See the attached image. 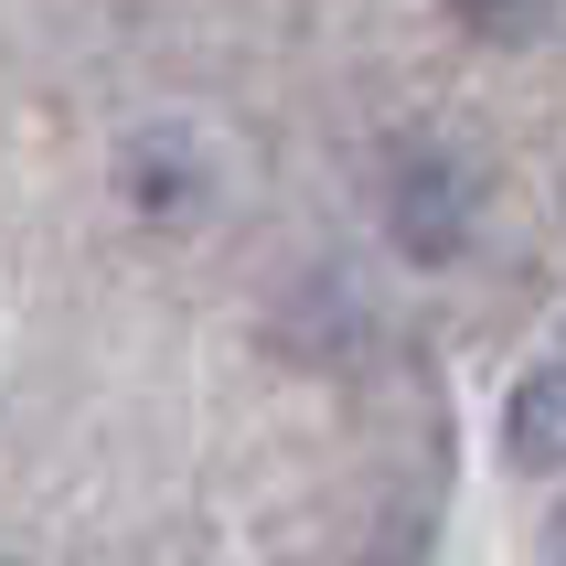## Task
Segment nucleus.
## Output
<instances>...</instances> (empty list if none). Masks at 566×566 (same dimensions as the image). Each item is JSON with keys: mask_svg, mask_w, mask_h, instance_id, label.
I'll return each mask as SVG.
<instances>
[{"mask_svg": "<svg viewBox=\"0 0 566 566\" xmlns=\"http://www.w3.org/2000/svg\"><path fill=\"white\" fill-rule=\"evenodd\" d=\"M385 224H396V247H407L417 268H439V256L471 247V171H460V150L407 139L396 171H385Z\"/></svg>", "mask_w": 566, "mask_h": 566, "instance_id": "nucleus-1", "label": "nucleus"}, {"mask_svg": "<svg viewBox=\"0 0 566 566\" xmlns=\"http://www.w3.org/2000/svg\"><path fill=\"white\" fill-rule=\"evenodd\" d=\"M503 460L513 471H566V353L524 364V385L503 407Z\"/></svg>", "mask_w": 566, "mask_h": 566, "instance_id": "nucleus-2", "label": "nucleus"}, {"mask_svg": "<svg viewBox=\"0 0 566 566\" xmlns=\"http://www.w3.org/2000/svg\"><path fill=\"white\" fill-rule=\"evenodd\" d=\"M566 0H449V22L481 32V43H535V32H556Z\"/></svg>", "mask_w": 566, "mask_h": 566, "instance_id": "nucleus-3", "label": "nucleus"}, {"mask_svg": "<svg viewBox=\"0 0 566 566\" xmlns=\"http://www.w3.org/2000/svg\"><path fill=\"white\" fill-rule=\"evenodd\" d=\"M545 566H566V503L545 513Z\"/></svg>", "mask_w": 566, "mask_h": 566, "instance_id": "nucleus-4", "label": "nucleus"}]
</instances>
